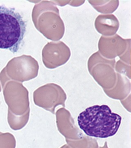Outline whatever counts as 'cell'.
<instances>
[{
  "label": "cell",
  "instance_id": "obj_6",
  "mask_svg": "<svg viewBox=\"0 0 131 148\" xmlns=\"http://www.w3.org/2000/svg\"><path fill=\"white\" fill-rule=\"evenodd\" d=\"M71 55L69 48L62 41L48 43L42 51V58L45 67L54 69L65 64Z\"/></svg>",
  "mask_w": 131,
  "mask_h": 148
},
{
  "label": "cell",
  "instance_id": "obj_4",
  "mask_svg": "<svg viewBox=\"0 0 131 148\" xmlns=\"http://www.w3.org/2000/svg\"><path fill=\"white\" fill-rule=\"evenodd\" d=\"M9 110L16 115L24 114L30 109L29 91L22 84L7 80L1 84Z\"/></svg>",
  "mask_w": 131,
  "mask_h": 148
},
{
  "label": "cell",
  "instance_id": "obj_3",
  "mask_svg": "<svg viewBox=\"0 0 131 148\" xmlns=\"http://www.w3.org/2000/svg\"><path fill=\"white\" fill-rule=\"evenodd\" d=\"M37 28L48 39L58 41L65 33L64 24L59 10L54 4L43 1L35 8Z\"/></svg>",
  "mask_w": 131,
  "mask_h": 148
},
{
  "label": "cell",
  "instance_id": "obj_9",
  "mask_svg": "<svg viewBox=\"0 0 131 148\" xmlns=\"http://www.w3.org/2000/svg\"><path fill=\"white\" fill-rule=\"evenodd\" d=\"M94 25L97 32L102 36H111L117 33L120 24L114 14H100L96 18Z\"/></svg>",
  "mask_w": 131,
  "mask_h": 148
},
{
  "label": "cell",
  "instance_id": "obj_5",
  "mask_svg": "<svg viewBox=\"0 0 131 148\" xmlns=\"http://www.w3.org/2000/svg\"><path fill=\"white\" fill-rule=\"evenodd\" d=\"M115 63V59H107L97 51L89 57L88 70L100 84L107 86H110L114 79Z\"/></svg>",
  "mask_w": 131,
  "mask_h": 148
},
{
  "label": "cell",
  "instance_id": "obj_2",
  "mask_svg": "<svg viewBox=\"0 0 131 148\" xmlns=\"http://www.w3.org/2000/svg\"><path fill=\"white\" fill-rule=\"evenodd\" d=\"M26 22L14 8L0 5V49L18 51L26 31Z\"/></svg>",
  "mask_w": 131,
  "mask_h": 148
},
{
  "label": "cell",
  "instance_id": "obj_12",
  "mask_svg": "<svg viewBox=\"0 0 131 148\" xmlns=\"http://www.w3.org/2000/svg\"><path fill=\"white\" fill-rule=\"evenodd\" d=\"M16 146V139L12 134L0 132V148H15Z\"/></svg>",
  "mask_w": 131,
  "mask_h": 148
},
{
  "label": "cell",
  "instance_id": "obj_7",
  "mask_svg": "<svg viewBox=\"0 0 131 148\" xmlns=\"http://www.w3.org/2000/svg\"><path fill=\"white\" fill-rule=\"evenodd\" d=\"M130 47V39H123L116 34L111 36H102L98 43V51L103 57L108 59L120 57Z\"/></svg>",
  "mask_w": 131,
  "mask_h": 148
},
{
  "label": "cell",
  "instance_id": "obj_10",
  "mask_svg": "<svg viewBox=\"0 0 131 148\" xmlns=\"http://www.w3.org/2000/svg\"><path fill=\"white\" fill-rule=\"evenodd\" d=\"M30 108L25 113L21 116L14 114L8 109L7 121L12 129L19 130L25 127L29 122L30 117Z\"/></svg>",
  "mask_w": 131,
  "mask_h": 148
},
{
  "label": "cell",
  "instance_id": "obj_11",
  "mask_svg": "<svg viewBox=\"0 0 131 148\" xmlns=\"http://www.w3.org/2000/svg\"><path fill=\"white\" fill-rule=\"evenodd\" d=\"M98 12L105 14L112 13L118 8L119 1H88Z\"/></svg>",
  "mask_w": 131,
  "mask_h": 148
},
{
  "label": "cell",
  "instance_id": "obj_13",
  "mask_svg": "<svg viewBox=\"0 0 131 148\" xmlns=\"http://www.w3.org/2000/svg\"><path fill=\"white\" fill-rule=\"evenodd\" d=\"M1 86H0V92H1Z\"/></svg>",
  "mask_w": 131,
  "mask_h": 148
},
{
  "label": "cell",
  "instance_id": "obj_1",
  "mask_svg": "<svg viewBox=\"0 0 131 148\" xmlns=\"http://www.w3.org/2000/svg\"><path fill=\"white\" fill-rule=\"evenodd\" d=\"M122 117L112 112L107 105H95L79 114L77 122L79 127L91 137L106 138L115 135L121 125Z\"/></svg>",
  "mask_w": 131,
  "mask_h": 148
},
{
  "label": "cell",
  "instance_id": "obj_8",
  "mask_svg": "<svg viewBox=\"0 0 131 148\" xmlns=\"http://www.w3.org/2000/svg\"><path fill=\"white\" fill-rule=\"evenodd\" d=\"M62 88L54 84H48L38 88L34 92L35 104L52 112L58 98L64 96Z\"/></svg>",
  "mask_w": 131,
  "mask_h": 148
}]
</instances>
